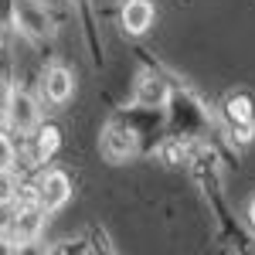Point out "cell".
Returning <instances> with one entry per match:
<instances>
[{"mask_svg": "<svg viewBox=\"0 0 255 255\" xmlns=\"http://www.w3.org/2000/svg\"><path fill=\"white\" fill-rule=\"evenodd\" d=\"M14 24H17L20 34H27L31 41L55 34V20H51V14L41 7L38 0H14Z\"/></svg>", "mask_w": 255, "mask_h": 255, "instance_id": "1", "label": "cell"}, {"mask_svg": "<svg viewBox=\"0 0 255 255\" xmlns=\"http://www.w3.org/2000/svg\"><path fill=\"white\" fill-rule=\"evenodd\" d=\"M3 119H7V126H10L14 133H34L38 123H41V106L34 102L31 92H24V89H10Z\"/></svg>", "mask_w": 255, "mask_h": 255, "instance_id": "2", "label": "cell"}, {"mask_svg": "<svg viewBox=\"0 0 255 255\" xmlns=\"http://www.w3.org/2000/svg\"><path fill=\"white\" fill-rule=\"evenodd\" d=\"M225 126H228L232 139H238V143H249L255 136V113H252V102L245 96L225 99Z\"/></svg>", "mask_w": 255, "mask_h": 255, "instance_id": "3", "label": "cell"}, {"mask_svg": "<svg viewBox=\"0 0 255 255\" xmlns=\"http://www.w3.org/2000/svg\"><path fill=\"white\" fill-rule=\"evenodd\" d=\"M44 208L38 204V197H31L24 208H20L14 221H10V249H20V245H27V242H34L41 232V225H44Z\"/></svg>", "mask_w": 255, "mask_h": 255, "instance_id": "4", "label": "cell"}, {"mask_svg": "<svg viewBox=\"0 0 255 255\" xmlns=\"http://www.w3.org/2000/svg\"><path fill=\"white\" fill-rule=\"evenodd\" d=\"M34 194H38V204L44 211H58V208L68 204V197H72V180H68L65 170H48V174L41 177Z\"/></svg>", "mask_w": 255, "mask_h": 255, "instance_id": "5", "label": "cell"}, {"mask_svg": "<svg viewBox=\"0 0 255 255\" xmlns=\"http://www.w3.org/2000/svg\"><path fill=\"white\" fill-rule=\"evenodd\" d=\"M119 20H123L126 34H146L157 20V10H153L150 0H126L123 10H119Z\"/></svg>", "mask_w": 255, "mask_h": 255, "instance_id": "6", "label": "cell"}, {"mask_svg": "<svg viewBox=\"0 0 255 255\" xmlns=\"http://www.w3.org/2000/svg\"><path fill=\"white\" fill-rule=\"evenodd\" d=\"M41 92L48 102H68V99L75 96V75L68 72V68H61V65H51L48 72H44V79H41Z\"/></svg>", "mask_w": 255, "mask_h": 255, "instance_id": "7", "label": "cell"}, {"mask_svg": "<svg viewBox=\"0 0 255 255\" xmlns=\"http://www.w3.org/2000/svg\"><path fill=\"white\" fill-rule=\"evenodd\" d=\"M102 153L113 160V163L133 157V153H136V133L126 129V126H109V129L102 133Z\"/></svg>", "mask_w": 255, "mask_h": 255, "instance_id": "8", "label": "cell"}, {"mask_svg": "<svg viewBox=\"0 0 255 255\" xmlns=\"http://www.w3.org/2000/svg\"><path fill=\"white\" fill-rule=\"evenodd\" d=\"M136 99L143 102V106H163V102H167V89H163V82H160V79L146 75V79L139 82Z\"/></svg>", "mask_w": 255, "mask_h": 255, "instance_id": "9", "label": "cell"}, {"mask_svg": "<svg viewBox=\"0 0 255 255\" xmlns=\"http://www.w3.org/2000/svg\"><path fill=\"white\" fill-rule=\"evenodd\" d=\"M38 133V143H34V157L48 160L55 150H58V129L55 126H44V129H34Z\"/></svg>", "mask_w": 255, "mask_h": 255, "instance_id": "10", "label": "cell"}, {"mask_svg": "<svg viewBox=\"0 0 255 255\" xmlns=\"http://www.w3.org/2000/svg\"><path fill=\"white\" fill-rule=\"evenodd\" d=\"M187 157H191V143H184L177 136H170L160 146V160H167V163H184Z\"/></svg>", "mask_w": 255, "mask_h": 255, "instance_id": "11", "label": "cell"}, {"mask_svg": "<svg viewBox=\"0 0 255 255\" xmlns=\"http://www.w3.org/2000/svg\"><path fill=\"white\" fill-rule=\"evenodd\" d=\"M17 177L10 174V170H0V208H7V204H14L17 201Z\"/></svg>", "mask_w": 255, "mask_h": 255, "instance_id": "12", "label": "cell"}, {"mask_svg": "<svg viewBox=\"0 0 255 255\" xmlns=\"http://www.w3.org/2000/svg\"><path fill=\"white\" fill-rule=\"evenodd\" d=\"M14 143H10V136L7 133H0V170H10L14 167Z\"/></svg>", "mask_w": 255, "mask_h": 255, "instance_id": "13", "label": "cell"}, {"mask_svg": "<svg viewBox=\"0 0 255 255\" xmlns=\"http://www.w3.org/2000/svg\"><path fill=\"white\" fill-rule=\"evenodd\" d=\"M245 221H249V228H252V235H255V197L249 201V208H245Z\"/></svg>", "mask_w": 255, "mask_h": 255, "instance_id": "14", "label": "cell"}]
</instances>
